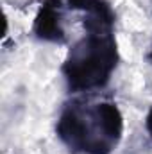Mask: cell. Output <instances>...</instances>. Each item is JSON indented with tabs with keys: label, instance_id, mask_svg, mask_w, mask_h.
<instances>
[{
	"label": "cell",
	"instance_id": "4",
	"mask_svg": "<svg viewBox=\"0 0 152 154\" xmlns=\"http://www.w3.org/2000/svg\"><path fill=\"white\" fill-rule=\"evenodd\" d=\"M147 129H149V134H150V138H152V109H150V113H149V116H147Z\"/></svg>",
	"mask_w": 152,
	"mask_h": 154
},
{
	"label": "cell",
	"instance_id": "1",
	"mask_svg": "<svg viewBox=\"0 0 152 154\" xmlns=\"http://www.w3.org/2000/svg\"><path fill=\"white\" fill-rule=\"evenodd\" d=\"M57 134L75 154H109L122 136V115L111 102H74L59 118Z\"/></svg>",
	"mask_w": 152,
	"mask_h": 154
},
{
	"label": "cell",
	"instance_id": "2",
	"mask_svg": "<svg viewBox=\"0 0 152 154\" xmlns=\"http://www.w3.org/2000/svg\"><path fill=\"white\" fill-rule=\"evenodd\" d=\"M116 66V43L111 31H90L70 50L63 66L68 88L74 91H90L102 88Z\"/></svg>",
	"mask_w": 152,
	"mask_h": 154
},
{
	"label": "cell",
	"instance_id": "3",
	"mask_svg": "<svg viewBox=\"0 0 152 154\" xmlns=\"http://www.w3.org/2000/svg\"><path fill=\"white\" fill-rule=\"evenodd\" d=\"M34 32L41 39L61 41L65 32L61 29V14H59V0H48L39 11L34 25Z\"/></svg>",
	"mask_w": 152,
	"mask_h": 154
},
{
	"label": "cell",
	"instance_id": "5",
	"mask_svg": "<svg viewBox=\"0 0 152 154\" xmlns=\"http://www.w3.org/2000/svg\"><path fill=\"white\" fill-rule=\"evenodd\" d=\"M150 57H152V54H150Z\"/></svg>",
	"mask_w": 152,
	"mask_h": 154
}]
</instances>
